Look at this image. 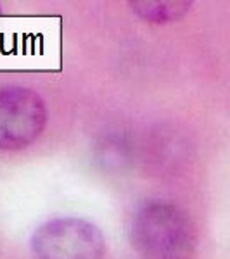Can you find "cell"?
I'll return each instance as SVG.
<instances>
[{
    "instance_id": "1",
    "label": "cell",
    "mask_w": 230,
    "mask_h": 259,
    "mask_svg": "<svg viewBox=\"0 0 230 259\" xmlns=\"http://www.w3.org/2000/svg\"><path fill=\"white\" fill-rule=\"evenodd\" d=\"M33 250L39 259H100L104 239L85 221L54 220L36 230Z\"/></svg>"
},
{
    "instance_id": "2",
    "label": "cell",
    "mask_w": 230,
    "mask_h": 259,
    "mask_svg": "<svg viewBox=\"0 0 230 259\" xmlns=\"http://www.w3.org/2000/svg\"><path fill=\"white\" fill-rule=\"evenodd\" d=\"M47 121L44 100L28 89L0 92V149H21L42 133Z\"/></svg>"
}]
</instances>
